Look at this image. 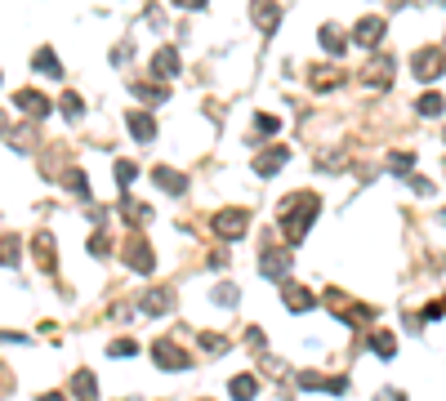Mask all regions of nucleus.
I'll use <instances>...</instances> for the list:
<instances>
[{"label":"nucleus","mask_w":446,"mask_h":401,"mask_svg":"<svg viewBox=\"0 0 446 401\" xmlns=\"http://www.w3.org/2000/svg\"><path fill=\"white\" fill-rule=\"evenodd\" d=\"M384 401H406V397L402 392H384Z\"/></svg>","instance_id":"obj_45"},{"label":"nucleus","mask_w":446,"mask_h":401,"mask_svg":"<svg viewBox=\"0 0 446 401\" xmlns=\"http://www.w3.org/2000/svg\"><path fill=\"white\" fill-rule=\"evenodd\" d=\"M41 401H68L63 392H41Z\"/></svg>","instance_id":"obj_44"},{"label":"nucleus","mask_w":446,"mask_h":401,"mask_svg":"<svg viewBox=\"0 0 446 401\" xmlns=\"http://www.w3.org/2000/svg\"><path fill=\"white\" fill-rule=\"evenodd\" d=\"M442 54H446V36H442Z\"/></svg>","instance_id":"obj_47"},{"label":"nucleus","mask_w":446,"mask_h":401,"mask_svg":"<svg viewBox=\"0 0 446 401\" xmlns=\"http://www.w3.org/2000/svg\"><path fill=\"white\" fill-rule=\"evenodd\" d=\"M18 255H23L18 237H5V241H0V263H5V267H14V263H18Z\"/></svg>","instance_id":"obj_31"},{"label":"nucleus","mask_w":446,"mask_h":401,"mask_svg":"<svg viewBox=\"0 0 446 401\" xmlns=\"http://www.w3.org/2000/svg\"><path fill=\"white\" fill-rule=\"evenodd\" d=\"M259 267H263V277L268 281H290V245H263V255H259Z\"/></svg>","instance_id":"obj_3"},{"label":"nucleus","mask_w":446,"mask_h":401,"mask_svg":"<svg viewBox=\"0 0 446 401\" xmlns=\"http://www.w3.org/2000/svg\"><path fill=\"white\" fill-rule=\"evenodd\" d=\"M442 219H446V214H442Z\"/></svg>","instance_id":"obj_48"},{"label":"nucleus","mask_w":446,"mask_h":401,"mask_svg":"<svg viewBox=\"0 0 446 401\" xmlns=\"http://www.w3.org/2000/svg\"><path fill=\"white\" fill-rule=\"evenodd\" d=\"M446 316V299H433V304L424 308V321H442Z\"/></svg>","instance_id":"obj_39"},{"label":"nucleus","mask_w":446,"mask_h":401,"mask_svg":"<svg viewBox=\"0 0 446 401\" xmlns=\"http://www.w3.org/2000/svg\"><path fill=\"white\" fill-rule=\"evenodd\" d=\"M5 125H9V121H5V112H0V129H5Z\"/></svg>","instance_id":"obj_46"},{"label":"nucleus","mask_w":446,"mask_h":401,"mask_svg":"<svg viewBox=\"0 0 446 401\" xmlns=\"http://www.w3.org/2000/svg\"><path fill=\"white\" fill-rule=\"evenodd\" d=\"M174 5H184V9H206L210 0H174Z\"/></svg>","instance_id":"obj_43"},{"label":"nucleus","mask_w":446,"mask_h":401,"mask_svg":"<svg viewBox=\"0 0 446 401\" xmlns=\"http://www.w3.org/2000/svg\"><path fill=\"white\" fill-rule=\"evenodd\" d=\"M196 343H201V353H210V357L228 353V339H223V334H214V330H206V334H201V339H196Z\"/></svg>","instance_id":"obj_30"},{"label":"nucleus","mask_w":446,"mask_h":401,"mask_svg":"<svg viewBox=\"0 0 446 401\" xmlns=\"http://www.w3.org/2000/svg\"><path fill=\"white\" fill-rule=\"evenodd\" d=\"M14 103H18V112L31 116V121H41V116L54 112V98H45L41 90H18V94H14Z\"/></svg>","instance_id":"obj_8"},{"label":"nucleus","mask_w":446,"mask_h":401,"mask_svg":"<svg viewBox=\"0 0 446 401\" xmlns=\"http://www.w3.org/2000/svg\"><path fill=\"white\" fill-rule=\"evenodd\" d=\"M152 361L161 365V370H188V365H192V353H184V348H179V343H152Z\"/></svg>","instance_id":"obj_5"},{"label":"nucleus","mask_w":446,"mask_h":401,"mask_svg":"<svg viewBox=\"0 0 446 401\" xmlns=\"http://www.w3.org/2000/svg\"><path fill=\"white\" fill-rule=\"evenodd\" d=\"M250 14H255V27H259V31H268V36H272L277 27H282V5H277V0H255Z\"/></svg>","instance_id":"obj_13"},{"label":"nucleus","mask_w":446,"mask_h":401,"mask_svg":"<svg viewBox=\"0 0 446 401\" xmlns=\"http://www.w3.org/2000/svg\"><path fill=\"white\" fill-rule=\"evenodd\" d=\"M139 353V343L134 339H117V343H107V357H134Z\"/></svg>","instance_id":"obj_37"},{"label":"nucleus","mask_w":446,"mask_h":401,"mask_svg":"<svg viewBox=\"0 0 446 401\" xmlns=\"http://www.w3.org/2000/svg\"><path fill=\"white\" fill-rule=\"evenodd\" d=\"M112 174H117L121 188H129V183L139 178V165H134V161H117V170H112Z\"/></svg>","instance_id":"obj_34"},{"label":"nucleus","mask_w":446,"mask_h":401,"mask_svg":"<svg viewBox=\"0 0 446 401\" xmlns=\"http://www.w3.org/2000/svg\"><path fill=\"white\" fill-rule=\"evenodd\" d=\"M134 94L143 98V103H161V98H165V85H147V80H143V85H134Z\"/></svg>","instance_id":"obj_36"},{"label":"nucleus","mask_w":446,"mask_h":401,"mask_svg":"<svg viewBox=\"0 0 446 401\" xmlns=\"http://www.w3.org/2000/svg\"><path fill=\"white\" fill-rule=\"evenodd\" d=\"M125 263L143 277L156 272V255H152V245H147V237H125Z\"/></svg>","instance_id":"obj_4"},{"label":"nucleus","mask_w":446,"mask_h":401,"mask_svg":"<svg viewBox=\"0 0 446 401\" xmlns=\"http://www.w3.org/2000/svg\"><path fill=\"white\" fill-rule=\"evenodd\" d=\"M90 255L94 259H107L112 255V237H107V232H94V237H90Z\"/></svg>","instance_id":"obj_33"},{"label":"nucleus","mask_w":446,"mask_h":401,"mask_svg":"<svg viewBox=\"0 0 446 401\" xmlns=\"http://www.w3.org/2000/svg\"><path fill=\"white\" fill-rule=\"evenodd\" d=\"M371 348H375V353L384 357V361H388V357H398V339H393L388 330H375V334H371Z\"/></svg>","instance_id":"obj_27"},{"label":"nucleus","mask_w":446,"mask_h":401,"mask_svg":"<svg viewBox=\"0 0 446 401\" xmlns=\"http://www.w3.org/2000/svg\"><path fill=\"white\" fill-rule=\"evenodd\" d=\"M245 343H250L255 353H263V330H259V326H250V330H245Z\"/></svg>","instance_id":"obj_42"},{"label":"nucleus","mask_w":446,"mask_h":401,"mask_svg":"<svg viewBox=\"0 0 446 401\" xmlns=\"http://www.w3.org/2000/svg\"><path fill=\"white\" fill-rule=\"evenodd\" d=\"M282 129V121H277V116H268V112H259L255 116V129H250V139L259 143V139H272V134Z\"/></svg>","instance_id":"obj_26"},{"label":"nucleus","mask_w":446,"mask_h":401,"mask_svg":"<svg viewBox=\"0 0 446 401\" xmlns=\"http://www.w3.org/2000/svg\"><path fill=\"white\" fill-rule=\"evenodd\" d=\"M152 183H156L161 192H170V196H184V192H188V174L170 170V165H156V170H152Z\"/></svg>","instance_id":"obj_15"},{"label":"nucleus","mask_w":446,"mask_h":401,"mask_svg":"<svg viewBox=\"0 0 446 401\" xmlns=\"http://www.w3.org/2000/svg\"><path fill=\"white\" fill-rule=\"evenodd\" d=\"M410 72H415L420 80H437L446 72V54L442 49H420V54L410 58Z\"/></svg>","instance_id":"obj_6"},{"label":"nucleus","mask_w":446,"mask_h":401,"mask_svg":"<svg viewBox=\"0 0 446 401\" xmlns=\"http://www.w3.org/2000/svg\"><path fill=\"white\" fill-rule=\"evenodd\" d=\"M143 18H147V27H165V9H161V5H147Z\"/></svg>","instance_id":"obj_40"},{"label":"nucleus","mask_w":446,"mask_h":401,"mask_svg":"<svg viewBox=\"0 0 446 401\" xmlns=\"http://www.w3.org/2000/svg\"><path fill=\"white\" fill-rule=\"evenodd\" d=\"M384 31H388V23H384V18H357L353 41H357L361 49H375L379 41H384Z\"/></svg>","instance_id":"obj_12"},{"label":"nucleus","mask_w":446,"mask_h":401,"mask_svg":"<svg viewBox=\"0 0 446 401\" xmlns=\"http://www.w3.org/2000/svg\"><path fill=\"white\" fill-rule=\"evenodd\" d=\"M317 41H322V49H326L330 58H344V49H349V36H344L335 23H322L317 27Z\"/></svg>","instance_id":"obj_16"},{"label":"nucleus","mask_w":446,"mask_h":401,"mask_svg":"<svg viewBox=\"0 0 446 401\" xmlns=\"http://www.w3.org/2000/svg\"><path fill=\"white\" fill-rule=\"evenodd\" d=\"M299 388H308V392H330V397H344V392H349V379H330V375H317V370H304V375H299Z\"/></svg>","instance_id":"obj_10"},{"label":"nucleus","mask_w":446,"mask_h":401,"mask_svg":"<svg viewBox=\"0 0 446 401\" xmlns=\"http://www.w3.org/2000/svg\"><path fill=\"white\" fill-rule=\"evenodd\" d=\"M228 392H233V401H255L259 397V379L255 375H237V379H228Z\"/></svg>","instance_id":"obj_21"},{"label":"nucleus","mask_w":446,"mask_h":401,"mask_svg":"<svg viewBox=\"0 0 446 401\" xmlns=\"http://www.w3.org/2000/svg\"><path fill=\"white\" fill-rule=\"evenodd\" d=\"M121 214H125V219L134 223V228L152 223V205H143V200H134V196H125V200H121Z\"/></svg>","instance_id":"obj_22"},{"label":"nucleus","mask_w":446,"mask_h":401,"mask_svg":"<svg viewBox=\"0 0 446 401\" xmlns=\"http://www.w3.org/2000/svg\"><path fill=\"white\" fill-rule=\"evenodd\" d=\"M308 85L317 90V94L339 90V85H344V67H339V63H317V67L308 72Z\"/></svg>","instance_id":"obj_7"},{"label":"nucleus","mask_w":446,"mask_h":401,"mask_svg":"<svg viewBox=\"0 0 446 401\" xmlns=\"http://www.w3.org/2000/svg\"><path fill=\"white\" fill-rule=\"evenodd\" d=\"M282 304L290 312H312L317 308V294H312L308 286H299V281H282Z\"/></svg>","instance_id":"obj_9"},{"label":"nucleus","mask_w":446,"mask_h":401,"mask_svg":"<svg viewBox=\"0 0 446 401\" xmlns=\"http://www.w3.org/2000/svg\"><path fill=\"white\" fill-rule=\"evenodd\" d=\"M36 263H41V272H54V263H58V255H54V241H49L45 232L36 237Z\"/></svg>","instance_id":"obj_25"},{"label":"nucleus","mask_w":446,"mask_h":401,"mask_svg":"<svg viewBox=\"0 0 446 401\" xmlns=\"http://www.w3.org/2000/svg\"><path fill=\"white\" fill-rule=\"evenodd\" d=\"M415 112H420V116H442V112H446V98H442V94H420Z\"/></svg>","instance_id":"obj_28"},{"label":"nucleus","mask_w":446,"mask_h":401,"mask_svg":"<svg viewBox=\"0 0 446 401\" xmlns=\"http://www.w3.org/2000/svg\"><path fill=\"white\" fill-rule=\"evenodd\" d=\"M125 125H129V134H134L139 143H152V134H156V121L147 112H129L125 116Z\"/></svg>","instance_id":"obj_20"},{"label":"nucleus","mask_w":446,"mask_h":401,"mask_svg":"<svg viewBox=\"0 0 446 401\" xmlns=\"http://www.w3.org/2000/svg\"><path fill=\"white\" fill-rule=\"evenodd\" d=\"M410 178V188H415L420 196H433V183H428V178H420V174H406Z\"/></svg>","instance_id":"obj_41"},{"label":"nucleus","mask_w":446,"mask_h":401,"mask_svg":"<svg viewBox=\"0 0 446 401\" xmlns=\"http://www.w3.org/2000/svg\"><path fill=\"white\" fill-rule=\"evenodd\" d=\"M335 316H339V321H349V326H371L375 321V308L353 304V308H335Z\"/></svg>","instance_id":"obj_23"},{"label":"nucleus","mask_w":446,"mask_h":401,"mask_svg":"<svg viewBox=\"0 0 446 401\" xmlns=\"http://www.w3.org/2000/svg\"><path fill=\"white\" fill-rule=\"evenodd\" d=\"M72 397H76V401H98V379H94V370H76V375H72Z\"/></svg>","instance_id":"obj_19"},{"label":"nucleus","mask_w":446,"mask_h":401,"mask_svg":"<svg viewBox=\"0 0 446 401\" xmlns=\"http://www.w3.org/2000/svg\"><path fill=\"white\" fill-rule=\"evenodd\" d=\"M286 147H268V152H259V161H255V174L259 178H272L277 170H282V165H286Z\"/></svg>","instance_id":"obj_18"},{"label":"nucleus","mask_w":446,"mask_h":401,"mask_svg":"<svg viewBox=\"0 0 446 401\" xmlns=\"http://www.w3.org/2000/svg\"><path fill=\"white\" fill-rule=\"evenodd\" d=\"M282 237H286V245H299L304 237H308V228L317 223V214H322V200H317V192H290V196H282Z\"/></svg>","instance_id":"obj_1"},{"label":"nucleus","mask_w":446,"mask_h":401,"mask_svg":"<svg viewBox=\"0 0 446 401\" xmlns=\"http://www.w3.org/2000/svg\"><path fill=\"white\" fill-rule=\"evenodd\" d=\"M179 67H184V63H179V49H170V45H161L156 54H152V72H156L161 80L179 76Z\"/></svg>","instance_id":"obj_17"},{"label":"nucleus","mask_w":446,"mask_h":401,"mask_svg":"<svg viewBox=\"0 0 446 401\" xmlns=\"http://www.w3.org/2000/svg\"><path fill=\"white\" fill-rule=\"evenodd\" d=\"M361 80H366L371 90L384 94V90L393 85V58H379V54H375V58L366 63V72H361Z\"/></svg>","instance_id":"obj_11"},{"label":"nucleus","mask_w":446,"mask_h":401,"mask_svg":"<svg viewBox=\"0 0 446 401\" xmlns=\"http://www.w3.org/2000/svg\"><path fill=\"white\" fill-rule=\"evenodd\" d=\"M237 299H241L237 286H228V281H223V286H214V304H219V308H237Z\"/></svg>","instance_id":"obj_32"},{"label":"nucleus","mask_w":446,"mask_h":401,"mask_svg":"<svg viewBox=\"0 0 446 401\" xmlns=\"http://www.w3.org/2000/svg\"><path fill=\"white\" fill-rule=\"evenodd\" d=\"M245 228H250V214L245 210H219L214 214V237L219 241H241Z\"/></svg>","instance_id":"obj_2"},{"label":"nucleus","mask_w":446,"mask_h":401,"mask_svg":"<svg viewBox=\"0 0 446 401\" xmlns=\"http://www.w3.org/2000/svg\"><path fill=\"white\" fill-rule=\"evenodd\" d=\"M63 112H68V116H72V121H76V116H80V112H85V103H80V98H76V94H63Z\"/></svg>","instance_id":"obj_38"},{"label":"nucleus","mask_w":446,"mask_h":401,"mask_svg":"<svg viewBox=\"0 0 446 401\" xmlns=\"http://www.w3.org/2000/svg\"><path fill=\"white\" fill-rule=\"evenodd\" d=\"M63 183H68V188H72V192H80V196H85V200H90V178H85V174H80V170H68V174H63Z\"/></svg>","instance_id":"obj_35"},{"label":"nucleus","mask_w":446,"mask_h":401,"mask_svg":"<svg viewBox=\"0 0 446 401\" xmlns=\"http://www.w3.org/2000/svg\"><path fill=\"white\" fill-rule=\"evenodd\" d=\"M31 67H36L41 76H63V63H58V54H54V49H36Z\"/></svg>","instance_id":"obj_24"},{"label":"nucleus","mask_w":446,"mask_h":401,"mask_svg":"<svg viewBox=\"0 0 446 401\" xmlns=\"http://www.w3.org/2000/svg\"><path fill=\"white\" fill-rule=\"evenodd\" d=\"M139 308H143L147 316H165V312L174 308V290H165V286H152V290H147V294L139 299Z\"/></svg>","instance_id":"obj_14"},{"label":"nucleus","mask_w":446,"mask_h":401,"mask_svg":"<svg viewBox=\"0 0 446 401\" xmlns=\"http://www.w3.org/2000/svg\"><path fill=\"white\" fill-rule=\"evenodd\" d=\"M388 170H393V174H398V178H406V174H415V156H410V152H393V156H388Z\"/></svg>","instance_id":"obj_29"}]
</instances>
